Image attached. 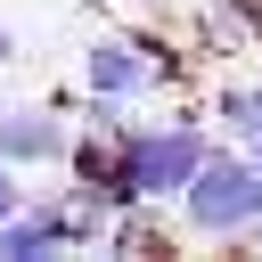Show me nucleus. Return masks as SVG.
Wrapping results in <instances>:
<instances>
[{"mask_svg":"<svg viewBox=\"0 0 262 262\" xmlns=\"http://www.w3.org/2000/svg\"><path fill=\"white\" fill-rule=\"evenodd\" d=\"M123 156H131V188L164 205V196H180L196 180V164L213 147H205V123L196 115H164V123H123Z\"/></svg>","mask_w":262,"mask_h":262,"instance_id":"nucleus-1","label":"nucleus"},{"mask_svg":"<svg viewBox=\"0 0 262 262\" xmlns=\"http://www.w3.org/2000/svg\"><path fill=\"white\" fill-rule=\"evenodd\" d=\"M180 205H188V229H205V237H246V229L262 221V164H254V156H205L196 180L180 188Z\"/></svg>","mask_w":262,"mask_h":262,"instance_id":"nucleus-2","label":"nucleus"},{"mask_svg":"<svg viewBox=\"0 0 262 262\" xmlns=\"http://www.w3.org/2000/svg\"><path fill=\"white\" fill-rule=\"evenodd\" d=\"M66 147H74V123H66V106L57 98H16V106H0V156L25 172V164H66Z\"/></svg>","mask_w":262,"mask_h":262,"instance_id":"nucleus-3","label":"nucleus"},{"mask_svg":"<svg viewBox=\"0 0 262 262\" xmlns=\"http://www.w3.org/2000/svg\"><path fill=\"white\" fill-rule=\"evenodd\" d=\"M156 74H164V66H156V57H147V41H131V33H115V41H90V49H82V90H98V98H139Z\"/></svg>","mask_w":262,"mask_h":262,"instance_id":"nucleus-4","label":"nucleus"},{"mask_svg":"<svg viewBox=\"0 0 262 262\" xmlns=\"http://www.w3.org/2000/svg\"><path fill=\"white\" fill-rule=\"evenodd\" d=\"M25 196H33V188H16V164H8V156H0V221H8V213H16V205H25Z\"/></svg>","mask_w":262,"mask_h":262,"instance_id":"nucleus-5","label":"nucleus"},{"mask_svg":"<svg viewBox=\"0 0 262 262\" xmlns=\"http://www.w3.org/2000/svg\"><path fill=\"white\" fill-rule=\"evenodd\" d=\"M16 57H25V41H16V33H8V25H0V74H8V66H16Z\"/></svg>","mask_w":262,"mask_h":262,"instance_id":"nucleus-6","label":"nucleus"},{"mask_svg":"<svg viewBox=\"0 0 262 262\" xmlns=\"http://www.w3.org/2000/svg\"><path fill=\"white\" fill-rule=\"evenodd\" d=\"M254 131H262V82H254Z\"/></svg>","mask_w":262,"mask_h":262,"instance_id":"nucleus-7","label":"nucleus"},{"mask_svg":"<svg viewBox=\"0 0 262 262\" xmlns=\"http://www.w3.org/2000/svg\"><path fill=\"white\" fill-rule=\"evenodd\" d=\"M254 164H262V131H254Z\"/></svg>","mask_w":262,"mask_h":262,"instance_id":"nucleus-8","label":"nucleus"}]
</instances>
